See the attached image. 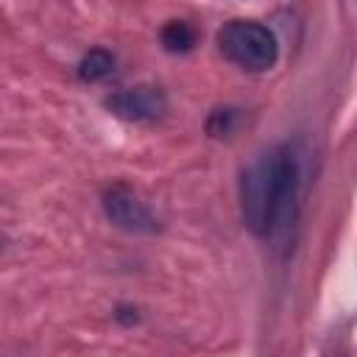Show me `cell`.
Masks as SVG:
<instances>
[{"label":"cell","mask_w":357,"mask_h":357,"mask_svg":"<svg viewBox=\"0 0 357 357\" xmlns=\"http://www.w3.org/2000/svg\"><path fill=\"white\" fill-rule=\"evenodd\" d=\"M100 206H103V215L123 231H131V234H153V231H159L156 215L126 184H112L103 192Z\"/></svg>","instance_id":"277c9868"},{"label":"cell","mask_w":357,"mask_h":357,"mask_svg":"<svg viewBox=\"0 0 357 357\" xmlns=\"http://www.w3.org/2000/svg\"><path fill=\"white\" fill-rule=\"evenodd\" d=\"M218 47L231 64L248 73H265L279 59L276 33L257 20H229L218 31Z\"/></svg>","instance_id":"7a4b0ae2"},{"label":"cell","mask_w":357,"mask_h":357,"mask_svg":"<svg viewBox=\"0 0 357 357\" xmlns=\"http://www.w3.org/2000/svg\"><path fill=\"white\" fill-rule=\"evenodd\" d=\"M114 318H117L120 324H137V321H139V312H137V307H117Z\"/></svg>","instance_id":"9c48e42d"},{"label":"cell","mask_w":357,"mask_h":357,"mask_svg":"<svg viewBox=\"0 0 357 357\" xmlns=\"http://www.w3.org/2000/svg\"><path fill=\"white\" fill-rule=\"evenodd\" d=\"M106 109L123 120L148 123L167 112V95L159 86H131L106 98Z\"/></svg>","instance_id":"5b68a950"},{"label":"cell","mask_w":357,"mask_h":357,"mask_svg":"<svg viewBox=\"0 0 357 357\" xmlns=\"http://www.w3.org/2000/svg\"><path fill=\"white\" fill-rule=\"evenodd\" d=\"M162 47L167 50V53H190L192 47H195V42H198V31L190 25V22H184V20H170L165 28H162Z\"/></svg>","instance_id":"8992f818"},{"label":"cell","mask_w":357,"mask_h":357,"mask_svg":"<svg viewBox=\"0 0 357 357\" xmlns=\"http://www.w3.org/2000/svg\"><path fill=\"white\" fill-rule=\"evenodd\" d=\"M112 70H114V56H112L106 47H92V50L84 53V59L78 61V78L86 81V84H95V81L109 78Z\"/></svg>","instance_id":"52a82bcc"},{"label":"cell","mask_w":357,"mask_h":357,"mask_svg":"<svg viewBox=\"0 0 357 357\" xmlns=\"http://www.w3.org/2000/svg\"><path fill=\"white\" fill-rule=\"evenodd\" d=\"M237 123H240V109H231V106L215 109L206 117V134L209 137H229V134H234Z\"/></svg>","instance_id":"ba28073f"},{"label":"cell","mask_w":357,"mask_h":357,"mask_svg":"<svg viewBox=\"0 0 357 357\" xmlns=\"http://www.w3.org/2000/svg\"><path fill=\"white\" fill-rule=\"evenodd\" d=\"M271 156H273V190H271V218H268L265 240L279 254H287L296 243L298 218H301L304 167L298 148L290 142L271 148Z\"/></svg>","instance_id":"6da1fadb"},{"label":"cell","mask_w":357,"mask_h":357,"mask_svg":"<svg viewBox=\"0 0 357 357\" xmlns=\"http://www.w3.org/2000/svg\"><path fill=\"white\" fill-rule=\"evenodd\" d=\"M271 190H273V156L271 151L257 156L240 178V212L243 223L251 229V234L262 237L268 234V218H271Z\"/></svg>","instance_id":"3957f363"}]
</instances>
